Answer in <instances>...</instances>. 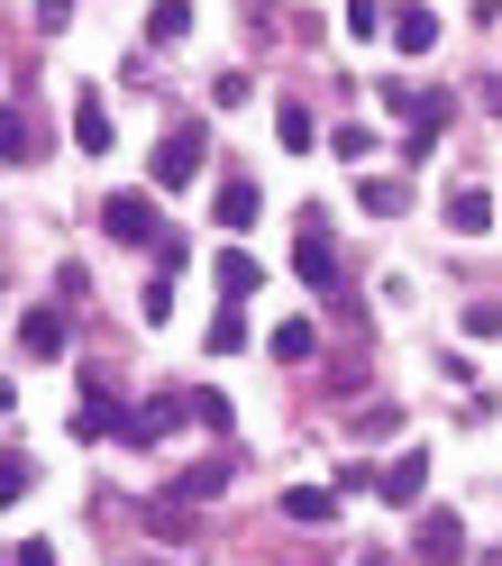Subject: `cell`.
<instances>
[{"label":"cell","mask_w":502,"mask_h":566,"mask_svg":"<svg viewBox=\"0 0 502 566\" xmlns=\"http://www.w3.org/2000/svg\"><path fill=\"white\" fill-rule=\"evenodd\" d=\"M201 165H210V128H201V119H174V128L156 137V184L184 192V184H201Z\"/></svg>","instance_id":"obj_1"},{"label":"cell","mask_w":502,"mask_h":566,"mask_svg":"<svg viewBox=\"0 0 502 566\" xmlns=\"http://www.w3.org/2000/svg\"><path fill=\"white\" fill-rule=\"evenodd\" d=\"M384 111H393V119H411V156H429V137L448 128L457 101H448V92H420V83H384Z\"/></svg>","instance_id":"obj_2"},{"label":"cell","mask_w":502,"mask_h":566,"mask_svg":"<svg viewBox=\"0 0 502 566\" xmlns=\"http://www.w3.org/2000/svg\"><path fill=\"white\" fill-rule=\"evenodd\" d=\"M238 484V457H201V467H184L165 484V503H184V512H201V503H220V493Z\"/></svg>","instance_id":"obj_3"},{"label":"cell","mask_w":502,"mask_h":566,"mask_svg":"<svg viewBox=\"0 0 502 566\" xmlns=\"http://www.w3.org/2000/svg\"><path fill=\"white\" fill-rule=\"evenodd\" d=\"M101 229H111L119 247H156L165 229H156V201L147 192H111V201H101Z\"/></svg>","instance_id":"obj_4"},{"label":"cell","mask_w":502,"mask_h":566,"mask_svg":"<svg viewBox=\"0 0 502 566\" xmlns=\"http://www.w3.org/2000/svg\"><path fill=\"white\" fill-rule=\"evenodd\" d=\"M184 420H201V402H192V394H156L147 411H128V430H119V439H128V448H156L165 430H184Z\"/></svg>","instance_id":"obj_5"},{"label":"cell","mask_w":502,"mask_h":566,"mask_svg":"<svg viewBox=\"0 0 502 566\" xmlns=\"http://www.w3.org/2000/svg\"><path fill=\"white\" fill-rule=\"evenodd\" d=\"M293 265H302V283H338V247H330V220H320V210H302Z\"/></svg>","instance_id":"obj_6"},{"label":"cell","mask_w":502,"mask_h":566,"mask_svg":"<svg viewBox=\"0 0 502 566\" xmlns=\"http://www.w3.org/2000/svg\"><path fill=\"white\" fill-rule=\"evenodd\" d=\"M448 229L457 238H484L493 229V192L484 184H448Z\"/></svg>","instance_id":"obj_7"},{"label":"cell","mask_w":502,"mask_h":566,"mask_svg":"<svg viewBox=\"0 0 502 566\" xmlns=\"http://www.w3.org/2000/svg\"><path fill=\"white\" fill-rule=\"evenodd\" d=\"M64 347H74L64 311H28V321H19V357H64Z\"/></svg>","instance_id":"obj_8"},{"label":"cell","mask_w":502,"mask_h":566,"mask_svg":"<svg viewBox=\"0 0 502 566\" xmlns=\"http://www.w3.org/2000/svg\"><path fill=\"white\" fill-rule=\"evenodd\" d=\"M393 46H402V55H429V46H439V10L402 0V10H393Z\"/></svg>","instance_id":"obj_9"},{"label":"cell","mask_w":502,"mask_h":566,"mask_svg":"<svg viewBox=\"0 0 502 566\" xmlns=\"http://www.w3.org/2000/svg\"><path fill=\"white\" fill-rule=\"evenodd\" d=\"M283 521L330 530V521H338V493H330V484H293V493H283Z\"/></svg>","instance_id":"obj_10"},{"label":"cell","mask_w":502,"mask_h":566,"mask_svg":"<svg viewBox=\"0 0 502 566\" xmlns=\"http://www.w3.org/2000/svg\"><path fill=\"white\" fill-rule=\"evenodd\" d=\"M210 274H220V293H229V302H247V293L265 283V265L247 256V247H220V256H210Z\"/></svg>","instance_id":"obj_11"},{"label":"cell","mask_w":502,"mask_h":566,"mask_svg":"<svg viewBox=\"0 0 502 566\" xmlns=\"http://www.w3.org/2000/svg\"><path fill=\"white\" fill-rule=\"evenodd\" d=\"M119 430H128V411H119L111 394H83V402H74V439H119Z\"/></svg>","instance_id":"obj_12"},{"label":"cell","mask_w":502,"mask_h":566,"mask_svg":"<svg viewBox=\"0 0 502 566\" xmlns=\"http://www.w3.org/2000/svg\"><path fill=\"white\" fill-rule=\"evenodd\" d=\"M356 201H366L375 220H402V210H411V184H402V174H366V184H356Z\"/></svg>","instance_id":"obj_13"},{"label":"cell","mask_w":502,"mask_h":566,"mask_svg":"<svg viewBox=\"0 0 502 566\" xmlns=\"http://www.w3.org/2000/svg\"><path fill=\"white\" fill-rule=\"evenodd\" d=\"M210 210H220V229H247V220L265 210V192L247 184V174H229V184H220V201H210Z\"/></svg>","instance_id":"obj_14"},{"label":"cell","mask_w":502,"mask_h":566,"mask_svg":"<svg viewBox=\"0 0 502 566\" xmlns=\"http://www.w3.org/2000/svg\"><path fill=\"white\" fill-rule=\"evenodd\" d=\"M429 493V457H393L384 467V503H420Z\"/></svg>","instance_id":"obj_15"},{"label":"cell","mask_w":502,"mask_h":566,"mask_svg":"<svg viewBox=\"0 0 502 566\" xmlns=\"http://www.w3.org/2000/svg\"><path fill=\"white\" fill-rule=\"evenodd\" d=\"M147 38H156V46H184V38H192V0H156V10H147Z\"/></svg>","instance_id":"obj_16"},{"label":"cell","mask_w":502,"mask_h":566,"mask_svg":"<svg viewBox=\"0 0 502 566\" xmlns=\"http://www.w3.org/2000/svg\"><path fill=\"white\" fill-rule=\"evenodd\" d=\"M74 137H83V156H111V111H101L92 92L74 101Z\"/></svg>","instance_id":"obj_17"},{"label":"cell","mask_w":502,"mask_h":566,"mask_svg":"<svg viewBox=\"0 0 502 566\" xmlns=\"http://www.w3.org/2000/svg\"><path fill=\"white\" fill-rule=\"evenodd\" d=\"M38 156V128H28V111H0V165H28Z\"/></svg>","instance_id":"obj_18"},{"label":"cell","mask_w":502,"mask_h":566,"mask_svg":"<svg viewBox=\"0 0 502 566\" xmlns=\"http://www.w3.org/2000/svg\"><path fill=\"white\" fill-rule=\"evenodd\" d=\"M448 557H457V521L429 512V521H420V566H448Z\"/></svg>","instance_id":"obj_19"},{"label":"cell","mask_w":502,"mask_h":566,"mask_svg":"<svg viewBox=\"0 0 502 566\" xmlns=\"http://www.w3.org/2000/svg\"><path fill=\"white\" fill-rule=\"evenodd\" d=\"M274 137H283V147H311V137H320V119L302 111V101H283V111H274Z\"/></svg>","instance_id":"obj_20"},{"label":"cell","mask_w":502,"mask_h":566,"mask_svg":"<svg viewBox=\"0 0 502 566\" xmlns=\"http://www.w3.org/2000/svg\"><path fill=\"white\" fill-rule=\"evenodd\" d=\"M311 347H320V338H311V321H283V329H274V357H283V366H302Z\"/></svg>","instance_id":"obj_21"},{"label":"cell","mask_w":502,"mask_h":566,"mask_svg":"<svg viewBox=\"0 0 502 566\" xmlns=\"http://www.w3.org/2000/svg\"><path fill=\"white\" fill-rule=\"evenodd\" d=\"M384 19H393L384 0H347V38H384Z\"/></svg>","instance_id":"obj_22"},{"label":"cell","mask_w":502,"mask_h":566,"mask_svg":"<svg viewBox=\"0 0 502 566\" xmlns=\"http://www.w3.org/2000/svg\"><path fill=\"white\" fill-rule=\"evenodd\" d=\"M238 338H247V321H238V311H220V321H210V329H201V347H210V357H229V347H238Z\"/></svg>","instance_id":"obj_23"},{"label":"cell","mask_w":502,"mask_h":566,"mask_svg":"<svg viewBox=\"0 0 502 566\" xmlns=\"http://www.w3.org/2000/svg\"><path fill=\"white\" fill-rule=\"evenodd\" d=\"M330 156H375V128H356V119L330 128Z\"/></svg>","instance_id":"obj_24"},{"label":"cell","mask_w":502,"mask_h":566,"mask_svg":"<svg viewBox=\"0 0 502 566\" xmlns=\"http://www.w3.org/2000/svg\"><path fill=\"white\" fill-rule=\"evenodd\" d=\"M19 493H28V457H0V512H10Z\"/></svg>","instance_id":"obj_25"},{"label":"cell","mask_w":502,"mask_h":566,"mask_svg":"<svg viewBox=\"0 0 502 566\" xmlns=\"http://www.w3.org/2000/svg\"><path fill=\"white\" fill-rule=\"evenodd\" d=\"M466 338H502V302H475V311H466Z\"/></svg>","instance_id":"obj_26"},{"label":"cell","mask_w":502,"mask_h":566,"mask_svg":"<svg viewBox=\"0 0 502 566\" xmlns=\"http://www.w3.org/2000/svg\"><path fill=\"white\" fill-rule=\"evenodd\" d=\"M10 566H55V548H46V539H19V557H10Z\"/></svg>","instance_id":"obj_27"},{"label":"cell","mask_w":502,"mask_h":566,"mask_svg":"<svg viewBox=\"0 0 502 566\" xmlns=\"http://www.w3.org/2000/svg\"><path fill=\"white\" fill-rule=\"evenodd\" d=\"M74 19V0H38V28H64Z\"/></svg>","instance_id":"obj_28"},{"label":"cell","mask_w":502,"mask_h":566,"mask_svg":"<svg viewBox=\"0 0 502 566\" xmlns=\"http://www.w3.org/2000/svg\"><path fill=\"white\" fill-rule=\"evenodd\" d=\"M475 111H493V119H502V83H475Z\"/></svg>","instance_id":"obj_29"},{"label":"cell","mask_w":502,"mask_h":566,"mask_svg":"<svg viewBox=\"0 0 502 566\" xmlns=\"http://www.w3.org/2000/svg\"><path fill=\"white\" fill-rule=\"evenodd\" d=\"M0 411H10V384H0Z\"/></svg>","instance_id":"obj_30"},{"label":"cell","mask_w":502,"mask_h":566,"mask_svg":"<svg viewBox=\"0 0 502 566\" xmlns=\"http://www.w3.org/2000/svg\"><path fill=\"white\" fill-rule=\"evenodd\" d=\"M484 566H502V548H493V557H484Z\"/></svg>","instance_id":"obj_31"},{"label":"cell","mask_w":502,"mask_h":566,"mask_svg":"<svg viewBox=\"0 0 502 566\" xmlns=\"http://www.w3.org/2000/svg\"><path fill=\"white\" fill-rule=\"evenodd\" d=\"M366 566H384V557H366Z\"/></svg>","instance_id":"obj_32"}]
</instances>
